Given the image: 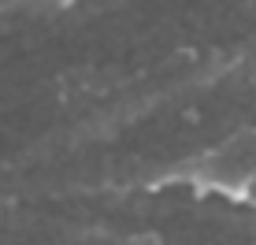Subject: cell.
<instances>
[{
  "label": "cell",
  "mask_w": 256,
  "mask_h": 245,
  "mask_svg": "<svg viewBox=\"0 0 256 245\" xmlns=\"http://www.w3.org/2000/svg\"><path fill=\"white\" fill-rule=\"evenodd\" d=\"M197 178L212 190H252L256 182V134H238L226 145H219L216 152H208L197 168Z\"/></svg>",
  "instance_id": "obj_1"
}]
</instances>
